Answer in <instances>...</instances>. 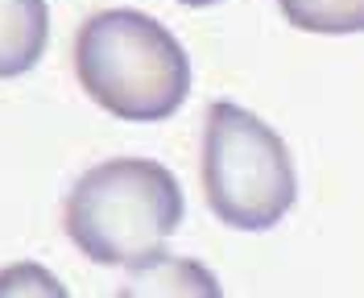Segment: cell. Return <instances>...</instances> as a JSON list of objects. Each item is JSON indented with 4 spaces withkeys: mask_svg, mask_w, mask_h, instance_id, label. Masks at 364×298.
<instances>
[{
    "mask_svg": "<svg viewBox=\"0 0 364 298\" xmlns=\"http://www.w3.org/2000/svg\"><path fill=\"white\" fill-rule=\"evenodd\" d=\"M75 75L83 92L120 120H166L191 95L182 42L141 9H104L79 25Z\"/></svg>",
    "mask_w": 364,
    "mask_h": 298,
    "instance_id": "cell-1",
    "label": "cell"
},
{
    "mask_svg": "<svg viewBox=\"0 0 364 298\" xmlns=\"http://www.w3.org/2000/svg\"><path fill=\"white\" fill-rule=\"evenodd\" d=\"M182 186L154 158H112L70 186L63 228L95 265L133 270L166 249L182 224Z\"/></svg>",
    "mask_w": 364,
    "mask_h": 298,
    "instance_id": "cell-2",
    "label": "cell"
},
{
    "mask_svg": "<svg viewBox=\"0 0 364 298\" xmlns=\"http://www.w3.org/2000/svg\"><path fill=\"white\" fill-rule=\"evenodd\" d=\"M203 195L228 228H273L298 199L290 145L249 108L228 100L211 104L203 124Z\"/></svg>",
    "mask_w": 364,
    "mask_h": 298,
    "instance_id": "cell-3",
    "label": "cell"
},
{
    "mask_svg": "<svg viewBox=\"0 0 364 298\" xmlns=\"http://www.w3.org/2000/svg\"><path fill=\"white\" fill-rule=\"evenodd\" d=\"M50 38L46 0H0V79H17L38 67Z\"/></svg>",
    "mask_w": 364,
    "mask_h": 298,
    "instance_id": "cell-4",
    "label": "cell"
},
{
    "mask_svg": "<svg viewBox=\"0 0 364 298\" xmlns=\"http://www.w3.org/2000/svg\"><path fill=\"white\" fill-rule=\"evenodd\" d=\"M124 298H145V294H203V298H220V282L207 274L199 261L191 257H170L161 249L154 252L149 261H141L129 270V282H124Z\"/></svg>",
    "mask_w": 364,
    "mask_h": 298,
    "instance_id": "cell-5",
    "label": "cell"
},
{
    "mask_svg": "<svg viewBox=\"0 0 364 298\" xmlns=\"http://www.w3.org/2000/svg\"><path fill=\"white\" fill-rule=\"evenodd\" d=\"M286 21L306 33H360L364 0H277Z\"/></svg>",
    "mask_w": 364,
    "mask_h": 298,
    "instance_id": "cell-6",
    "label": "cell"
},
{
    "mask_svg": "<svg viewBox=\"0 0 364 298\" xmlns=\"http://www.w3.org/2000/svg\"><path fill=\"white\" fill-rule=\"evenodd\" d=\"M29 290H38V294H67L54 277L38 270V265H17V270H4L0 274V294H29Z\"/></svg>",
    "mask_w": 364,
    "mask_h": 298,
    "instance_id": "cell-7",
    "label": "cell"
},
{
    "mask_svg": "<svg viewBox=\"0 0 364 298\" xmlns=\"http://www.w3.org/2000/svg\"><path fill=\"white\" fill-rule=\"evenodd\" d=\"M178 4H191V9H207V4H220V0H178Z\"/></svg>",
    "mask_w": 364,
    "mask_h": 298,
    "instance_id": "cell-8",
    "label": "cell"
}]
</instances>
